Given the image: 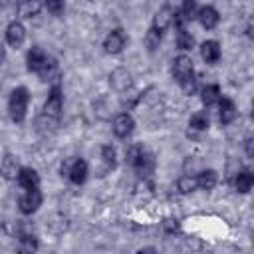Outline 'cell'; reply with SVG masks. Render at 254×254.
I'll return each instance as SVG.
<instances>
[{"instance_id": "obj_33", "label": "cell", "mask_w": 254, "mask_h": 254, "mask_svg": "<svg viewBox=\"0 0 254 254\" xmlns=\"http://www.w3.org/2000/svg\"><path fill=\"white\" fill-rule=\"evenodd\" d=\"M137 254H159V252H157L153 246H145V248H139Z\"/></svg>"}, {"instance_id": "obj_15", "label": "cell", "mask_w": 254, "mask_h": 254, "mask_svg": "<svg viewBox=\"0 0 254 254\" xmlns=\"http://www.w3.org/2000/svg\"><path fill=\"white\" fill-rule=\"evenodd\" d=\"M220 56H222V52H220V44L216 40H206V42L200 44V58L208 65L218 64L220 62Z\"/></svg>"}, {"instance_id": "obj_3", "label": "cell", "mask_w": 254, "mask_h": 254, "mask_svg": "<svg viewBox=\"0 0 254 254\" xmlns=\"http://www.w3.org/2000/svg\"><path fill=\"white\" fill-rule=\"evenodd\" d=\"M28 105H30V91L24 85H18L12 89L8 97V115L14 123H24L28 115Z\"/></svg>"}, {"instance_id": "obj_8", "label": "cell", "mask_w": 254, "mask_h": 254, "mask_svg": "<svg viewBox=\"0 0 254 254\" xmlns=\"http://www.w3.org/2000/svg\"><path fill=\"white\" fill-rule=\"evenodd\" d=\"M196 20L200 22V26L204 30H214L220 22V14L214 6L206 4V6H198V12H196Z\"/></svg>"}, {"instance_id": "obj_14", "label": "cell", "mask_w": 254, "mask_h": 254, "mask_svg": "<svg viewBox=\"0 0 254 254\" xmlns=\"http://www.w3.org/2000/svg\"><path fill=\"white\" fill-rule=\"evenodd\" d=\"M131 167L135 169V173H137L141 179H147V177H151L153 171H155V157H153L149 151H143V153L139 155V159H137Z\"/></svg>"}, {"instance_id": "obj_26", "label": "cell", "mask_w": 254, "mask_h": 254, "mask_svg": "<svg viewBox=\"0 0 254 254\" xmlns=\"http://www.w3.org/2000/svg\"><path fill=\"white\" fill-rule=\"evenodd\" d=\"M161 42H163V32H159L155 28H149L147 34H145V48L149 52H155L161 46Z\"/></svg>"}, {"instance_id": "obj_28", "label": "cell", "mask_w": 254, "mask_h": 254, "mask_svg": "<svg viewBox=\"0 0 254 254\" xmlns=\"http://www.w3.org/2000/svg\"><path fill=\"white\" fill-rule=\"evenodd\" d=\"M177 189H179V192H183V194L194 192V190H196V179L190 177V175H183V177L177 181Z\"/></svg>"}, {"instance_id": "obj_20", "label": "cell", "mask_w": 254, "mask_h": 254, "mask_svg": "<svg viewBox=\"0 0 254 254\" xmlns=\"http://www.w3.org/2000/svg\"><path fill=\"white\" fill-rule=\"evenodd\" d=\"M252 185H254V175L250 171H238L234 175V189H236V192L248 194L252 190Z\"/></svg>"}, {"instance_id": "obj_23", "label": "cell", "mask_w": 254, "mask_h": 254, "mask_svg": "<svg viewBox=\"0 0 254 254\" xmlns=\"http://www.w3.org/2000/svg\"><path fill=\"white\" fill-rule=\"evenodd\" d=\"M101 163L105 167V171H113L117 167V151L113 145H101Z\"/></svg>"}, {"instance_id": "obj_27", "label": "cell", "mask_w": 254, "mask_h": 254, "mask_svg": "<svg viewBox=\"0 0 254 254\" xmlns=\"http://www.w3.org/2000/svg\"><path fill=\"white\" fill-rule=\"evenodd\" d=\"M40 10H42V4L40 2H20L18 4V12H20V16H24V18H34V16H38L40 14Z\"/></svg>"}, {"instance_id": "obj_13", "label": "cell", "mask_w": 254, "mask_h": 254, "mask_svg": "<svg viewBox=\"0 0 254 254\" xmlns=\"http://www.w3.org/2000/svg\"><path fill=\"white\" fill-rule=\"evenodd\" d=\"M24 40H26V28H24V24L18 22V20L10 22L6 26V42H8V46L18 48V46L24 44Z\"/></svg>"}, {"instance_id": "obj_2", "label": "cell", "mask_w": 254, "mask_h": 254, "mask_svg": "<svg viewBox=\"0 0 254 254\" xmlns=\"http://www.w3.org/2000/svg\"><path fill=\"white\" fill-rule=\"evenodd\" d=\"M173 77L177 79V83L187 95H192L196 91V75H194V65L190 56L179 54L173 60Z\"/></svg>"}, {"instance_id": "obj_29", "label": "cell", "mask_w": 254, "mask_h": 254, "mask_svg": "<svg viewBox=\"0 0 254 254\" xmlns=\"http://www.w3.org/2000/svg\"><path fill=\"white\" fill-rule=\"evenodd\" d=\"M143 151H145V149H143L141 143H131V145H127V149H125V161H127V165H133V163L139 159V155H141Z\"/></svg>"}, {"instance_id": "obj_16", "label": "cell", "mask_w": 254, "mask_h": 254, "mask_svg": "<svg viewBox=\"0 0 254 254\" xmlns=\"http://www.w3.org/2000/svg\"><path fill=\"white\" fill-rule=\"evenodd\" d=\"M20 163H18V157L12 155V153H6L2 163H0V175L6 179V181H16L18 173H20Z\"/></svg>"}, {"instance_id": "obj_19", "label": "cell", "mask_w": 254, "mask_h": 254, "mask_svg": "<svg viewBox=\"0 0 254 254\" xmlns=\"http://www.w3.org/2000/svg\"><path fill=\"white\" fill-rule=\"evenodd\" d=\"M194 179H196V189L200 190H212L218 183V175L212 169H202Z\"/></svg>"}, {"instance_id": "obj_32", "label": "cell", "mask_w": 254, "mask_h": 254, "mask_svg": "<svg viewBox=\"0 0 254 254\" xmlns=\"http://www.w3.org/2000/svg\"><path fill=\"white\" fill-rule=\"evenodd\" d=\"M244 151H246V157L248 159H254V139L252 137H246L244 139Z\"/></svg>"}, {"instance_id": "obj_1", "label": "cell", "mask_w": 254, "mask_h": 254, "mask_svg": "<svg viewBox=\"0 0 254 254\" xmlns=\"http://www.w3.org/2000/svg\"><path fill=\"white\" fill-rule=\"evenodd\" d=\"M26 65H28V69H30L32 73L40 75L44 81H48V79L54 75L56 67H58L56 60H54L50 54H46L40 46H32V48L26 52Z\"/></svg>"}, {"instance_id": "obj_4", "label": "cell", "mask_w": 254, "mask_h": 254, "mask_svg": "<svg viewBox=\"0 0 254 254\" xmlns=\"http://www.w3.org/2000/svg\"><path fill=\"white\" fill-rule=\"evenodd\" d=\"M62 109H64V91H62V85L60 83H54L48 91V97L44 101V109H42V119L48 121L50 127H54L62 115Z\"/></svg>"}, {"instance_id": "obj_10", "label": "cell", "mask_w": 254, "mask_h": 254, "mask_svg": "<svg viewBox=\"0 0 254 254\" xmlns=\"http://www.w3.org/2000/svg\"><path fill=\"white\" fill-rule=\"evenodd\" d=\"M133 129H135V119L129 113H119L113 119V133H115V137L127 139L133 133Z\"/></svg>"}, {"instance_id": "obj_31", "label": "cell", "mask_w": 254, "mask_h": 254, "mask_svg": "<svg viewBox=\"0 0 254 254\" xmlns=\"http://www.w3.org/2000/svg\"><path fill=\"white\" fill-rule=\"evenodd\" d=\"M163 228H165V232L175 234V232H179V220H177V218H165Z\"/></svg>"}, {"instance_id": "obj_12", "label": "cell", "mask_w": 254, "mask_h": 254, "mask_svg": "<svg viewBox=\"0 0 254 254\" xmlns=\"http://www.w3.org/2000/svg\"><path fill=\"white\" fill-rule=\"evenodd\" d=\"M173 16H175V8H173V6H169V4L161 6V8L155 12V16H153L151 28H155V30H159V32H165V30L173 24Z\"/></svg>"}, {"instance_id": "obj_24", "label": "cell", "mask_w": 254, "mask_h": 254, "mask_svg": "<svg viewBox=\"0 0 254 254\" xmlns=\"http://www.w3.org/2000/svg\"><path fill=\"white\" fill-rule=\"evenodd\" d=\"M177 12H179V16L185 20V24H187V22H190V20H194V18H196V12H198V4H196L194 0H185Z\"/></svg>"}, {"instance_id": "obj_17", "label": "cell", "mask_w": 254, "mask_h": 254, "mask_svg": "<svg viewBox=\"0 0 254 254\" xmlns=\"http://www.w3.org/2000/svg\"><path fill=\"white\" fill-rule=\"evenodd\" d=\"M38 248H40V240H38L36 234H32V232L20 234L18 244H16V252L18 254H36Z\"/></svg>"}, {"instance_id": "obj_9", "label": "cell", "mask_w": 254, "mask_h": 254, "mask_svg": "<svg viewBox=\"0 0 254 254\" xmlns=\"http://www.w3.org/2000/svg\"><path fill=\"white\" fill-rule=\"evenodd\" d=\"M216 105H218V123L220 125H230L238 115L236 103L230 97H220V101Z\"/></svg>"}, {"instance_id": "obj_5", "label": "cell", "mask_w": 254, "mask_h": 254, "mask_svg": "<svg viewBox=\"0 0 254 254\" xmlns=\"http://www.w3.org/2000/svg\"><path fill=\"white\" fill-rule=\"evenodd\" d=\"M60 173H62V177H65L71 185H83V183L87 181L89 169H87V163H85L81 157H67V159H64V163L60 165Z\"/></svg>"}, {"instance_id": "obj_22", "label": "cell", "mask_w": 254, "mask_h": 254, "mask_svg": "<svg viewBox=\"0 0 254 254\" xmlns=\"http://www.w3.org/2000/svg\"><path fill=\"white\" fill-rule=\"evenodd\" d=\"M189 127H190L192 131H206V129L210 127V117H208V113H206V111H196V113H192L190 119H189Z\"/></svg>"}, {"instance_id": "obj_21", "label": "cell", "mask_w": 254, "mask_h": 254, "mask_svg": "<svg viewBox=\"0 0 254 254\" xmlns=\"http://www.w3.org/2000/svg\"><path fill=\"white\" fill-rule=\"evenodd\" d=\"M109 81H111V85H113L117 91H123V89L129 87V83H131V73H129L125 67H117V69L109 75Z\"/></svg>"}, {"instance_id": "obj_6", "label": "cell", "mask_w": 254, "mask_h": 254, "mask_svg": "<svg viewBox=\"0 0 254 254\" xmlns=\"http://www.w3.org/2000/svg\"><path fill=\"white\" fill-rule=\"evenodd\" d=\"M127 42H129V38H127L125 30L123 28H113L103 40V50L107 54H121L123 48L127 46Z\"/></svg>"}, {"instance_id": "obj_25", "label": "cell", "mask_w": 254, "mask_h": 254, "mask_svg": "<svg viewBox=\"0 0 254 254\" xmlns=\"http://www.w3.org/2000/svg\"><path fill=\"white\" fill-rule=\"evenodd\" d=\"M177 48H181L183 52H187V50H192L194 48V36L187 30V28H181V30H177Z\"/></svg>"}, {"instance_id": "obj_34", "label": "cell", "mask_w": 254, "mask_h": 254, "mask_svg": "<svg viewBox=\"0 0 254 254\" xmlns=\"http://www.w3.org/2000/svg\"><path fill=\"white\" fill-rule=\"evenodd\" d=\"M4 60H6V48H4V44L0 42V64H4Z\"/></svg>"}, {"instance_id": "obj_11", "label": "cell", "mask_w": 254, "mask_h": 254, "mask_svg": "<svg viewBox=\"0 0 254 254\" xmlns=\"http://www.w3.org/2000/svg\"><path fill=\"white\" fill-rule=\"evenodd\" d=\"M16 181H18L20 189H24V190L40 189V175L32 167H22L20 173H18V177H16Z\"/></svg>"}, {"instance_id": "obj_18", "label": "cell", "mask_w": 254, "mask_h": 254, "mask_svg": "<svg viewBox=\"0 0 254 254\" xmlns=\"http://www.w3.org/2000/svg\"><path fill=\"white\" fill-rule=\"evenodd\" d=\"M222 97V91H220V85L216 83H206L202 89H200V101L204 107H210V105H216Z\"/></svg>"}, {"instance_id": "obj_30", "label": "cell", "mask_w": 254, "mask_h": 254, "mask_svg": "<svg viewBox=\"0 0 254 254\" xmlns=\"http://www.w3.org/2000/svg\"><path fill=\"white\" fill-rule=\"evenodd\" d=\"M44 6H46V10H48L52 16H62L64 10H65V4H64L62 0H48Z\"/></svg>"}, {"instance_id": "obj_7", "label": "cell", "mask_w": 254, "mask_h": 254, "mask_svg": "<svg viewBox=\"0 0 254 254\" xmlns=\"http://www.w3.org/2000/svg\"><path fill=\"white\" fill-rule=\"evenodd\" d=\"M42 200H44V196H42V190L40 189L24 190V194L18 198V208H20L22 214L28 216V214H34L42 206Z\"/></svg>"}]
</instances>
